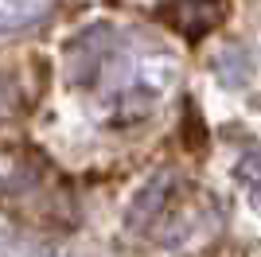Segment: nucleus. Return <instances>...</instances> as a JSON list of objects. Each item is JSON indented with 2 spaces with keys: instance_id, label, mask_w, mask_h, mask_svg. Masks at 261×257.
Wrapping results in <instances>:
<instances>
[{
  "instance_id": "obj_3",
  "label": "nucleus",
  "mask_w": 261,
  "mask_h": 257,
  "mask_svg": "<svg viewBox=\"0 0 261 257\" xmlns=\"http://www.w3.org/2000/svg\"><path fill=\"white\" fill-rule=\"evenodd\" d=\"M168 187H172V171H160L152 183H144V191L137 195L133 207H129V222L133 226H144V222H148V218L168 203Z\"/></svg>"
},
{
  "instance_id": "obj_6",
  "label": "nucleus",
  "mask_w": 261,
  "mask_h": 257,
  "mask_svg": "<svg viewBox=\"0 0 261 257\" xmlns=\"http://www.w3.org/2000/svg\"><path fill=\"white\" fill-rule=\"evenodd\" d=\"M0 97H4V94H0ZM0 106H4V101H0Z\"/></svg>"
},
{
  "instance_id": "obj_1",
  "label": "nucleus",
  "mask_w": 261,
  "mask_h": 257,
  "mask_svg": "<svg viewBox=\"0 0 261 257\" xmlns=\"http://www.w3.org/2000/svg\"><path fill=\"white\" fill-rule=\"evenodd\" d=\"M156 16L184 39H203L226 20V0H168L156 8Z\"/></svg>"
},
{
  "instance_id": "obj_5",
  "label": "nucleus",
  "mask_w": 261,
  "mask_h": 257,
  "mask_svg": "<svg viewBox=\"0 0 261 257\" xmlns=\"http://www.w3.org/2000/svg\"><path fill=\"white\" fill-rule=\"evenodd\" d=\"M218 78L226 86H242V82H250V59L238 51V47H230V51L218 55Z\"/></svg>"
},
{
  "instance_id": "obj_4",
  "label": "nucleus",
  "mask_w": 261,
  "mask_h": 257,
  "mask_svg": "<svg viewBox=\"0 0 261 257\" xmlns=\"http://www.w3.org/2000/svg\"><path fill=\"white\" fill-rule=\"evenodd\" d=\"M179 140H184V148H187V152H203V148H207V140H211L207 121H203V113H199L195 101H187V106H184V121H179Z\"/></svg>"
},
{
  "instance_id": "obj_2",
  "label": "nucleus",
  "mask_w": 261,
  "mask_h": 257,
  "mask_svg": "<svg viewBox=\"0 0 261 257\" xmlns=\"http://www.w3.org/2000/svg\"><path fill=\"white\" fill-rule=\"evenodd\" d=\"M51 4L55 0H0V35L39 23L51 12Z\"/></svg>"
}]
</instances>
